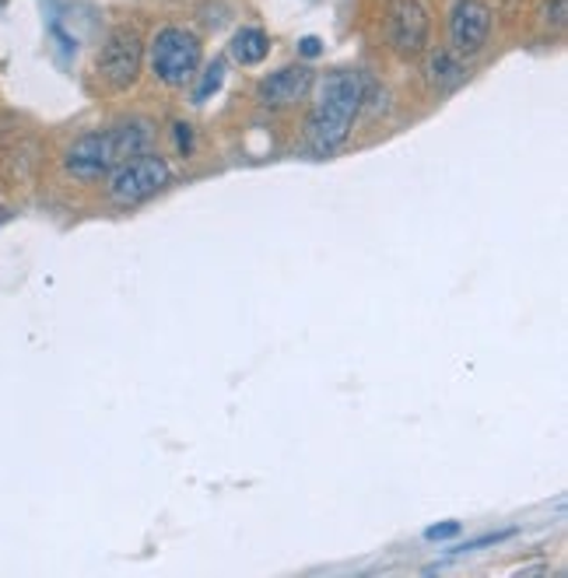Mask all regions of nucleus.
Listing matches in <instances>:
<instances>
[{
	"label": "nucleus",
	"instance_id": "f257e3e1",
	"mask_svg": "<svg viewBox=\"0 0 568 578\" xmlns=\"http://www.w3.org/2000/svg\"><path fill=\"white\" fill-rule=\"evenodd\" d=\"M151 140L155 127L140 116L120 119V124H112L106 130H88L70 140V148L63 151V173L78 183H99L120 161L140 151H151Z\"/></svg>",
	"mask_w": 568,
	"mask_h": 578
},
{
	"label": "nucleus",
	"instance_id": "f03ea898",
	"mask_svg": "<svg viewBox=\"0 0 568 578\" xmlns=\"http://www.w3.org/2000/svg\"><path fill=\"white\" fill-rule=\"evenodd\" d=\"M365 99H369V81L362 70H344V67L330 70L320 81L316 102L310 109V119H305V140H310V148L320 155L337 151L351 137L354 119H359Z\"/></svg>",
	"mask_w": 568,
	"mask_h": 578
},
{
	"label": "nucleus",
	"instance_id": "7ed1b4c3",
	"mask_svg": "<svg viewBox=\"0 0 568 578\" xmlns=\"http://www.w3.org/2000/svg\"><path fill=\"white\" fill-rule=\"evenodd\" d=\"M173 183V165L158 151H140L127 161H120L106 176V197L116 207H137L148 204L151 197Z\"/></svg>",
	"mask_w": 568,
	"mask_h": 578
},
{
	"label": "nucleus",
	"instance_id": "20e7f679",
	"mask_svg": "<svg viewBox=\"0 0 568 578\" xmlns=\"http://www.w3.org/2000/svg\"><path fill=\"white\" fill-rule=\"evenodd\" d=\"M204 63V42L197 32L169 26L151 39V75L165 88H186Z\"/></svg>",
	"mask_w": 568,
	"mask_h": 578
},
{
	"label": "nucleus",
	"instance_id": "39448f33",
	"mask_svg": "<svg viewBox=\"0 0 568 578\" xmlns=\"http://www.w3.org/2000/svg\"><path fill=\"white\" fill-rule=\"evenodd\" d=\"M140 67H145V39L127 26L112 29L99 50V78L106 81V88L112 91L134 88L140 78Z\"/></svg>",
	"mask_w": 568,
	"mask_h": 578
},
{
	"label": "nucleus",
	"instance_id": "423d86ee",
	"mask_svg": "<svg viewBox=\"0 0 568 578\" xmlns=\"http://www.w3.org/2000/svg\"><path fill=\"white\" fill-rule=\"evenodd\" d=\"M429 8L421 0H390L386 4V39L396 57L418 60L429 50Z\"/></svg>",
	"mask_w": 568,
	"mask_h": 578
},
{
	"label": "nucleus",
	"instance_id": "0eeeda50",
	"mask_svg": "<svg viewBox=\"0 0 568 578\" xmlns=\"http://www.w3.org/2000/svg\"><path fill=\"white\" fill-rule=\"evenodd\" d=\"M313 81H316L313 67L288 63V67L274 70V75H267L264 81L256 85V102L264 109H271V112H288L298 102H305V95L313 91Z\"/></svg>",
	"mask_w": 568,
	"mask_h": 578
},
{
	"label": "nucleus",
	"instance_id": "6e6552de",
	"mask_svg": "<svg viewBox=\"0 0 568 578\" xmlns=\"http://www.w3.org/2000/svg\"><path fill=\"white\" fill-rule=\"evenodd\" d=\"M491 8L484 0H457L449 11V39L457 57H478L491 39Z\"/></svg>",
	"mask_w": 568,
	"mask_h": 578
},
{
	"label": "nucleus",
	"instance_id": "1a4fd4ad",
	"mask_svg": "<svg viewBox=\"0 0 568 578\" xmlns=\"http://www.w3.org/2000/svg\"><path fill=\"white\" fill-rule=\"evenodd\" d=\"M232 57L235 63H243V67H256V63H264L267 53H271V39L264 29H256V26H243L239 32L232 36Z\"/></svg>",
	"mask_w": 568,
	"mask_h": 578
},
{
	"label": "nucleus",
	"instance_id": "9d476101",
	"mask_svg": "<svg viewBox=\"0 0 568 578\" xmlns=\"http://www.w3.org/2000/svg\"><path fill=\"white\" fill-rule=\"evenodd\" d=\"M429 75H432V81H435L439 88H449V85H457V81L463 78V67L457 63L453 53H439V57H432Z\"/></svg>",
	"mask_w": 568,
	"mask_h": 578
},
{
	"label": "nucleus",
	"instance_id": "9b49d317",
	"mask_svg": "<svg viewBox=\"0 0 568 578\" xmlns=\"http://www.w3.org/2000/svg\"><path fill=\"white\" fill-rule=\"evenodd\" d=\"M222 81H225V63H222V60L207 63L204 78H200V85H197V91H194V99H197V102H204L210 91H218V88H222Z\"/></svg>",
	"mask_w": 568,
	"mask_h": 578
},
{
	"label": "nucleus",
	"instance_id": "f8f14e48",
	"mask_svg": "<svg viewBox=\"0 0 568 578\" xmlns=\"http://www.w3.org/2000/svg\"><path fill=\"white\" fill-rule=\"evenodd\" d=\"M457 533H460V522H442V526H432L424 537H429V540H449V537H457Z\"/></svg>",
	"mask_w": 568,
	"mask_h": 578
},
{
	"label": "nucleus",
	"instance_id": "ddd939ff",
	"mask_svg": "<svg viewBox=\"0 0 568 578\" xmlns=\"http://www.w3.org/2000/svg\"><path fill=\"white\" fill-rule=\"evenodd\" d=\"M298 50H302V57H320V39L316 36H305L298 42Z\"/></svg>",
	"mask_w": 568,
	"mask_h": 578
},
{
	"label": "nucleus",
	"instance_id": "4468645a",
	"mask_svg": "<svg viewBox=\"0 0 568 578\" xmlns=\"http://www.w3.org/2000/svg\"><path fill=\"white\" fill-rule=\"evenodd\" d=\"M176 140H179V151H189V140H194V137H189V127H183V124H176Z\"/></svg>",
	"mask_w": 568,
	"mask_h": 578
}]
</instances>
